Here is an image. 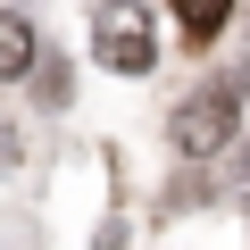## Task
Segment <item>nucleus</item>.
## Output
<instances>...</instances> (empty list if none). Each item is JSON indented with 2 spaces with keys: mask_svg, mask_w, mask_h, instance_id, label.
I'll return each instance as SVG.
<instances>
[{
  "mask_svg": "<svg viewBox=\"0 0 250 250\" xmlns=\"http://www.w3.org/2000/svg\"><path fill=\"white\" fill-rule=\"evenodd\" d=\"M9 9H25V0H9Z\"/></svg>",
  "mask_w": 250,
  "mask_h": 250,
  "instance_id": "obj_6",
  "label": "nucleus"
},
{
  "mask_svg": "<svg viewBox=\"0 0 250 250\" xmlns=\"http://www.w3.org/2000/svg\"><path fill=\"white\" fill-rule=\"evenodd\" d=\"M167 9H175V25H184L192 42H217L225 17H233V0H167Z\"/></svg>",
  "mask_w": 250,
  "mask_h": 250,
  "instance_id": "obj_4",
  "label": "nucleus"
},
{
  "mask_svg": "<svg viewBox=\"0 0 250 250\" xmlns=\"http://www.w3.org/2000/svg\"><path fill=\"white\" fill-rule=\"evenodd\" d=\"M242 83H250V50H242Z\"/></svg>",
  "mask_w": 250,
  "mask_h": 250,
  "instance_id": "obj_5",
  "label": "nucleus"
},
{
  "mask_svg": "<svg viewBox=\"0 0 250 250\" xmlns=\"http://www.w3.org/2000/svg\"><path fill=\"white\" fill-rule=\"evenodd\" d=\"M92 59L108 75H150L159 67V17L142 0H100L92 9Z\"/></svg>",
  "mask_w": 250,
  "mask_h": 250,
  "instance_id": "obj_2",
  "label": "nucleus"
},
{
  "mask_svg": "<svg viewBox=\"0 0 250 250\" xmlns=\"http://www.w3.org/2000/svg\"><path fill=\"white\" fill-rule=\"evenodd\" d=\"M233 134H242V83H225V75H208L200 92H184L175 117H167L175 159H217V150H233Z\"/></svg>",
  "mask_w": 250,
  "mask_h": 250,
  "instance_id": "obj_1",
  "label": "nucleus"
},
{
  "mask_svg": "<svg viewBox=\"0 0 250 250\" xmlns=\"http://www.w3.org/2000/svg\"><path fill=\"white\" fill-rule=\"evenodd\" d=\"M0 75H34V25H25V9H0Z\"/></svg>",
  "mask_w": 250,
  "mask_h": 250,
  "instance_id": "obj_3",
  "label": "nucleus"
}]
</instances>
